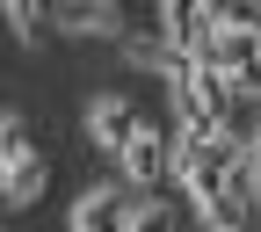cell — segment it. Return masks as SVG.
<instances>
[{"label": "cell", "instance_id": "9c48e42d", "mask_svg": "<svg viewBox=\"0 0 261 232\" xmlns=\"http://www.w3.org/2000/svg\"><path fill=\"white\" fill-rule=\"evenodd\" d=\"M44 174H51V167H44V152H29L22 167H8V174H0V196H8L15 211H22V203H37V196H44Z\"/></svg>", "mask_w": 261, "mask_h": 232}, {"label": "cell", "instance_id": "3957f363", "mask_svg": "<svg viewBox=\"0 0 261 232\" xmlns=\"http://www.w3.org/2000/svg\"><path fill=\"white\" fill-rule=\"evenodd\" d=\"M116 167H123V189H152L167 174V138H160L152 123H130L123 145H116Z\"/></svg>", "mask_w": 261, "mask_h": 232}, {"label": "cell", "instance_id": "30bf717a", "mask_svg": "<svg viewBox=\"0 0 261 232\" xmlns=\"http://www.w3.org/2000/svg\"><path fill=\"white\" fill-rule=\"evenodd\" d=\"M29 152H37V145H29V116H22V109H0V174L22 167Z\"/></svg>", "mask_w": 261, "mask_h": 232}, {"label": "cell", "instance_id": "8fae6325", "mask_svg": "<svg viewBox=\"0 0 261 232\" xmlns=\"http://www.w3.org/2000/svg\"><path fill=\"white\" fill-rule=\"evenodd\" d=\"M240 189H247V203H261V145H247V160H240Z\"/></svg>", "mask_w": 261, "mask_h": 232}, {"label": "cell", "instance_id": "8992f818", "mask_svg": "<svg viewBox=\"0 0 261 232\" xmlns=\"http://www.w3.org/2000/svg\"><path fill=\"white\" fill-rule=\"evenodd\" d=\"M51 22L65 37H123V8L116 0H51Z\"/></svg>", "mask_w": 261, "mask_h": 232}, {"label": "cell", "instance_id": "7a4b0ae2", "mask_svg": "<svg viewBox=\"0 0 261 232\" xmlns=\"http://www.w3.org/2000/svg\"><path fill=\"white\" fill-rule=\"evenodd\" d=\"M196 65H211L218 80H254V65H261V29H247V22H211Z\"/></svg>", "mask_w": 261, "mask_h": 232}, {"label": "cell", "instance_id": "4fadbf2b", "mask_svg": "<svg viewBox=\"0 0 261 232\" xmlns=\"http://www.w3.org/2000/svg\"><path fill=\"white\" fill-rule=\"evenodd\" d=\"M0 232H8V225H0Z\"/></svg>", "mask_w": 261, "mask_h": 232}, {"label": "cell", "instance_id": "6da1fadb", "mask_svg": "<svg viewBox=\"0 0 261 232\" xmlns=\"http://www.w3.org/2000/svg\"><path fill=\"white\" fill-rule=\"evenodd\" d=\"M167 87H174V116H181V138H203V131H218V109H225V80L211 73V65L181 58L174 73H167Z\"/></svg>", "mask_w": 261, "mask_h": 232}, {"label": "cell", "instance_id": "7c38bea8", "mask_svg": "<svg viewBox=\"0 0 261 232\" xmlns=\"http://www.w3.org/2000/svg\"><path fill=\"white\" fill-rule=\"evenodd\" d=\"M254 94H261V65H254Z\"/></svg>", "mask_w": 261, "mask_h": 232}, {"label": "cell", "instance_id": "52a82bcc", "mask_svg": "<svg viewBox=\"0 0 261 232\" xmlns=\"http://www.w3.org/2000/svg\"><path fill=\"white\" fill-rule=\"evenodd\" d=\"M130 123H138V109H130V94H116V87L87 102V138L102 145V152H116V145H123V131H130Z\"/></svg>", "mask_w": 261, "mask_h": 232}, {"label": "cell", "instance_id": "5b68a950", "mask_svg": "<svg viewBox=\"0 0 261 232\" xmlns=\"http://www.w3.org/2000/svg\"><path fill=\"white\" fill-rule=\"evenodd\" d=\"M211 22H218V0H160V37H167L181 58H196V51H203Z\"/></svg>", "mask_w": 261, "mask_h": 232}, {"label": "cell", "instance_id": "277c9868", "mask_svg": "<svg viewBox=\"0 0 261 232\" xmlns=\"http://www.w3.org/2000/svg\"><path fill=\"white\" fill-rule=\"evenodd\" d=\"M130 218V189L123 182H94L73 211H65V232H123Z\"/></svg>", "mask_w": 261, "mask_h": 232}, {"label": "cell", "instance_id": "ba28073f", "mask_svg": "<svg viewBox=\"0 0 261 232\" xmlns=\"http://www.w3.org/2000/svg\"><path fill=\"white\" fill-rule=\"evenodd\" d=\"M181 225H189V211H181V203H167V196H130L123 232H181Z\"/></svg>", "mask_w": 261, "mask_h": 232}]
</instances>
